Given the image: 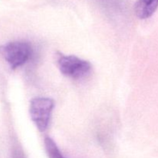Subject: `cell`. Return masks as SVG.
<instances>
[{
	"mask_svg": "<svg viewBox=\"0 0 158 158\" xmlns=\"http://www.w3.org/2000/svg\"><path fill=\"white\" fill-rule=\"evenodd\" d=\"M54 101L48 97H35L30 101L29 114L38 130L43 132L49 124Z\"/></svg>",
	"mask_w": 158,
	"mask_h": 158,
	"instance_id": "obj_2",
	"label": "cell"
},
{
	"mask_svg": "<svg viewBox=\"0 0 158 158\" xmlns=\"http://www.w3.org/2000/svg\"><path fill=\"white\" fill-rule=\"evenodd\" d=\"M1 53L12 69L23 66L32 55L30 44L25 41H13L0 48Z\"/></svg>",
	"mask_w": 158,
	"mask_h": 158,
	"instance_id": "obj_1",
	"label": "cell"
},
{
	"mask_svg": "<svg viewBox=\"0 0 158 158\" xmlns=\"http://www.w3.org/2000/svg\"><path fill=\"white\" fill-rule=\"evenodd\" d=\"M45 148L49 158H65L56 143L50 137H46L44 140Z\"/></svg>",
	"mask_w": 158,
	"mask_h": 158,
	"instance_id": "obj_5",
	"label": "cell"
},
{
	"mask_svg": "<svg viewBox=\"0 0 158 158\" xmlns=\"http://www.w3.org/2000/svg\"><path fill=\"white\" fill-rule=\"evenodd\" d=\"M12 158H26V157L21 150L16 149L14 151L13 154H12Z\"/></svg>",
	"mask_w": 158,
	"mask_h": 158,
	"instance_id": "obj_6",
	"label": "cell"
},
{
	"mask_svg": "<svg viewBox=\"0 0 158 158\" xmlns=\"http://www.w3.org/2000/svg\"><path fill=\"white\" fill-rule=\"evenodd\" d=\"M158 7V0H137L134 7L135 14L139 19L150 18Z\"/></svg>",
	"mask_w": 158,
	"mask_h": 158,
	"instance_id": "obj_4",
	"label": "cell"
},
{
	"mask_svg": "<svg viewBox=\"0 0 158 158\" xmlns=\"http://www.w3.org/2000/svg\"><path fill=\"white\" fill-rule=\"evenodd\" d=\"M60 72L72 79H81L91 70L90 63L76 56H64L60 54L57 60Z\"/></svg>",
	"mask_w": 158,
	"mask_h": 158,
	"instance_id": "obj_3",
	"label": "cell"
}]
</instances>
